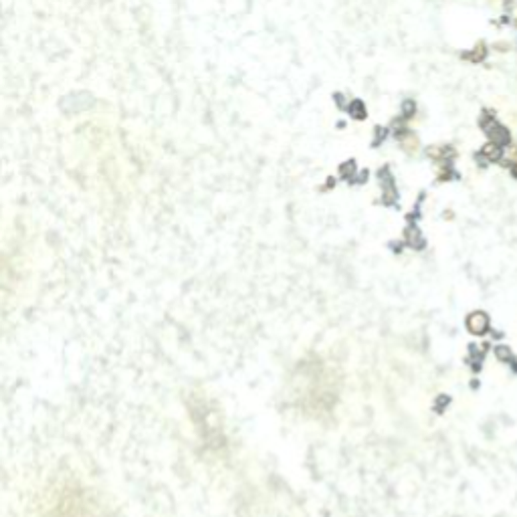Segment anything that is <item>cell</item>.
Here are the masks:
<instances>
[{
    "label": "cell",
    "mask_w": 517,
    "mask_h": 517,
    "mask_svg": "<svg viewBox=\"0 0 517 517\" xmlns=\"http://www.w3.org/2000/svg\"><path fill=\"white\" fill-rule=\"evenodd\" d=\"M485 55H487V49H485V47H483V45H479V49H477V47H475V51H473V55H471V59H473V61H477V63H479V61H483V59H485Z\"/></svg>",
    "instance_id": "4"
},
{
    "label": "cell",
    "mask_w": 517,
    "mask_h": 517,
    "mask_svg": "<svg viewBox=\"0 0 517 517\" xmlns=\"http://www.w3.org/2000/svg\"><path fill=\"white\" fill-rule=\"evenodd\" d=\"M481 156H483L487 162H499V160L503 158V146H499V144H495V142H489V144L483 148Z\"/></svg>",
    "instance_id": "3"
},
{
    "label": "cell",
    "mask_w": 517,
    "mask_h": 517,
    "mask_svg": "<svg viewBox=\"0 0 517 517\" xmlns=\"http://www.w3.org/2000/svg\"><path fill=\"white\" fill-rule=\"evenodd\" d=\"M483 127H485V134L491 138V142H495V144H499V146H507L509 142H511V134H509V129H505L503 125H499L497 121H495V117H487V119H483Z\"/></svg>",
    "instance_id": "1"
},
{
    "label": "cell",
    "mask_w": 517,
    "mask_h": 517,
    "mask_svg": "<svg viewBox=\"0 0 517 517\" xmlns=\"http://www.w3.org/2000/svg\"><path fill=\"white\" fill-rule=\"evenodd\" d=\"M467 325H469V329H471L473 333H485V331H487V327H489V319H487V315H485V313L477 311V313H471V317H469Z\"/></svg>",
    "instance_id": "2"
}]
</instances>
